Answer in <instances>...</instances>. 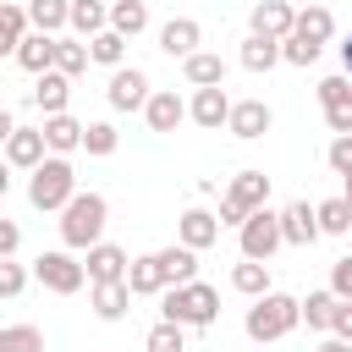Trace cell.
Listing matches in <instances>:
<instances>
[{"mask_svg": "<svg viewBox=\"0 0 352 352\" xmlns=\"http://www.w3.org/2000/svg\"><path fill=\"white\" fill-rule=\"evenodd\" d=\"M104 226H110V198H104V192H77V198L60 209V248L88 253V248L104 242Z\"/></svg>", "mask_w": 352, "mask_h": 352, "instance_id": "6da1fadb", "label": "cell"}, {"mask_svg": "<svg viewBox=\"0 0 352 352\" xmlns=\"http://www.w3.org/2000/svg\"><path fill=\"white\" fill-rule=\"evenodd\" d=\"M160 319L182 324V330H209L220 319V292L209 280H187V286H170L160 297Z\"/></svg>", "mask_w": 352, "mask_h": 352, "instance_id": "7a4b0ae2", "label": "cell"}, {"mask_svg": "<svg viewBox=\"0 0 352 352\" xmlns=\"http://www.w3.org/2000/svg\"><path fill=\"white\" fill-rule=\"evenodd\" d=\"M77 192H82V187H77V170H72L66 154H50V160L28 176V204H33L38 214H60Z\"/></svg>", "mask_w": 352, "mask_h": 352, "instance_id": "3957f363", "label": "cell"}, {"mask_svg": "<svg viewBox=\"0 0 352 352\" xmlns=\"http://www.w3.org/2000/svg\"><path fill=\"white\" fill-rule=\"evenodd\" d=\"M297 324H302V297H286V292L253 297V308H248V319H242L248 341H286Z\"/></svg>", "mask_w": 352, "mask_h": 352, "instance_id": "277c9868", "label": "cell"}, {"mask_svg": "<svg viewBox=\"0 0 352 352\" xmlns=\"http://www.w3.org/2000/svg\"><path fill=\"white\" fill-rule=\"evenodd\" d=\"M258 209H270V176L264 170H236L231 187L220 192V226H248Z\"/></svg>", "mask_w": 352, "mask_h": 352, "instance_id": "5b68a950", "label": "cell"}, {"mask_svg": "<svg viewBox=\"0 0 352 352\" xmlns=\"http://www.w3.org/2000/svg\"><path fill=\"white\" fill-rule=\"evenodd\" d=\"M33 275H38V286L55 292V297H77V292L88 286V264H82L72 248H50V253H38V258H33Z\"/></svg>", "mask_w": 352, "mask_h": 352, "instance_id": "8992f818", "label": "cell"}, {"mask_svg": "<svg viewBox=\"0 0 352 352\" xmlns=\"http://www.w3.org/2000/svg\"><path fill=\"white\" fill-rule=\"evenodd\" d=\"M236 248H242V258H258V264H270L275 258V248H286V231H280V209H258L242 231H236Z\"/></svg>", "mask_w": 352, "mask_h": 352, "instance_id": "52a82bcc", "label": "cell"}, {"mask_svg": "<svg viewBox=\"0 0 352 352\" xmlns=\"http://www.w3.org/2000/svg\"><path fill=\"white\" fill-rule=\"evenodd\" d=\"M104 99H110V110L132 116V110H148V99H154V82H148V72H143V66H121V72H110V88H104Z\"/></svg>", "mask_w": 352, "mask_h": 352, "instance_id": "ba28073f", "label": "cell"}, {"mask_svg": "<svg viewBox=\"0 0 352 352\" xmlns=\"http://www.w3.org/2000/svg\"><path fill=\"white\" fill-rule=\"evenodd\" d=\"M319 110H324V126H330L336 138L352 132V77H346V72H336V77L319 82Z\"/></svg>", "mask_w": 352, "mask_h": 352, "instance_id": "9c48e42d", "label": "cell"}, {"mask_svg": "<svg viewBox=\"0 0 352 352\" xmlns=\"http://www.w3.org/2000/svg\"><path fill=\"white\" fill-rule=\"evenodd\" d=\"M231 110H236V99H231L226 88H192V99H187V116H192V126H204V132L231 126Z\"/></svg>", "mask_w": 352, "mask_h": 352, "instance_id": "30bf717a", "label": "cell"}, {"mask_svg": "<svg viewBox=\"0 0 352 352\" xmlns=\"http://www.w3.org/2000/svg\"><path fill=\"white\" fill-rule=\"evenodd\" d=\"M248 33H264V38H292L297 33V6L292 0H258L253 16H248Z\"/></svg>", "mask_w": 352, "mask_h": 352, "instance_id": "8fae6325", "label": "cell"}, {"mask_svg": "<svg viewBox=\"0 0 352 352\" xmlns=\"http://www.w3.org/2000/svg\"><path fill=\"white\" fill-rule=\"evenodd\" d=\"M44 160H50L44 126H16V132L6 138V165H11V170H28V176H33Z\"/></svg>", "mask_w": 352, "mask_h": 352, "instance_id": "7c38bea8", "label": "cell"}, {"mask_svg": "<svg viewBox=\"0 0 352 352\" xmlns=\"http://www.w3.org/2000/svg\"><path fill=\"white\" fill-rule=\"evenodd\" d=\"M176 242H182V248H192V253L214 248V242H220V214H209L204 204L182 209V214H176Z\"/></svg>", "mask_w": 352, "mask_h": 352, "instance_id": "4fadbf2b", "label": "cell"}, {"mask_svg": "<svg viewBox=\"0 0 352 352\" xmlns=\"http://www.w3.org/2000/svg\"><path fill=\"white\" fill-rule=\"evenodd\" d=\"M280 231H286V248H314L324 231H319V209L308 204V198H297V204H286L280 209Z\"/></svg>", "mask_w": 352, "mask_h": 352, "instance_id": "5bb4252c", "label": "cell"}, {"mask_svg": "<svg viewBox=\"0 0 352 352\" xmlns=\"http://www.w3.org/2000/svg\"><path fill=\"white\" fill-rule=\"evenodd\" d=\"M198 44H204V28H198L192 16H170V22H160V50H165L170 60H192Z\"/></svg>", "mask_w": 352, "mask_h": 352, "instance_id": "9a60e30c", "label": "cell"}, {"mask_svg": "<svg viewBox=\"0 0 352 352\" xmlns=\"http://www.w3.org/2000/svg\"><path fill=\"white\" fill-rule=\"evenodd\" d=\"M143 121H148V132H176V126H182V121H192V116H187V99H182L176 88H154V99H148Z\"/></svg>", "mask_w": 352, "mask_h": 352, "instance_id": "2e32d148", "label": "cell"}, {"mask_svg": "<svg viewBox=\"0 0 352 352\" xmlns=\"http://www.w3.org/2000/svg\"><path fill=\"white\" fill-rule=\"evenodd\" d=\"M275 126V110L264 104V99H236V110H231V138H242V143H253V138H264Z\"/></svg>", "mask_w": 352, "mask_h": 352, "instance_id": "e0dca14e", "label": "cell"}, {"mask_svg": "<svg viewBox=\"0 0 352 352\" xmlns=\"http://www.w3.org/2000/svg\"><path fill=\"white\" fill-rule=\"evenodd\" d=\"M132 286L126 280H99V286H88V308L104 319V324H116V319H126V308H132Z\"/></svg>", "mask_w": 352, "mask_h": 352, "instance_id": "ac0fdd59", "label": "cell"}, {"mask_svg": "<svg viewBox=\"0 0 352 352\" xmlns=\"http://www.w3.org/2000/svg\"><path fill=\"white\" fill-rule=\"evenodd\" d=\"M88 286H99V280H126V270H132V258H126V248H116V242H99V248H88Z\"/></svg>", "mask_w": 352, "mask_h": 352, "instance_id": "d6986e66", "label": "cell"}, {"mask_svg": "<svg viewBox=\"0 0 352 352\" xmlns=\"http://www.w3.org/2000/svg\"><path fill=\"white\" fill-rule=\"evenodd\" d=\"M55 44H60V38H50V33H28L11 60H16L28 77H44V72H55Z\"/></svg>", "mask_w": 352, "mask_h": 352, "instance_id": "ffe728a7", "label": "cell"}, {"mask_svg": "<svg viewBox=\"0 0 352 352\" xmlns=\"http://www.w3.org/2000/svg\"><path fill=\"white\" fill-rule=\"evenodd\" d=\"M126 286H132L138 297H165L170 280H165V270H160V253H138L132 270H126Z\"/></svg>", "mask_w": 352, "mask_h": 352, "instance_id": "44dd1931", "label": "cell"}, {"mask_svg": "<svg viewBox=\"0 0 352 352\" xmlns=\"http://www.w3.org/2000/svg\"><path fill=\"white\" fill-rule=\"evenodd\" d=\"M28 33H33V16H28V0H6V6H0V50H6V55H16Z\"/></svg>", "mask_w": 352, "mask_h": 352, "instance_id": "7402d4cb", "label": "cell"}, {"mask_svg": "<svg viewBox=\"0 0 352 352\" xmlns=\"http://www.w3.org/2000/svg\"><path fill=\"white\" fill-rule=\"evenodd\" d=\"M66 99H72V77H66V72L33 77V104H38L44 116H66Z\"/></svg>", "mask_w": 352, "mask_h": 352, "instance_id": "603a6c76", "label": "cell"}, {"mask_svg": "<svg viewBox=\"0 0 352 352\" xmlns=\"http://www.w3.org/2000/svg\"><path fill=\"white\" fill-rule=\"evenodd\" d=\"M82 132H88V121H77V116H44V143H50V154L82 148Z\"/></svg>", "mask_w": 352, "mask_h": 352, "instance_id": "cb8c5ba5", "label": "cell"}, {"mask_svg": "<svg viewBox=\"0 0 352 352\" xmlns=\"http://www.w3.org/2000/svg\"><path fill=\"white\" fill-rule=\"evenodd\" d=\"M28 16H33V33L60 38L72 28V0H28Z\"/></svg>", "mask_w": 352, "mask_h": 352, "instance_id": "d4e9b609", "label": "cell"}, {"mask_svg": "<svg viewBox=\"0 0 352 352\" xmlns=\"http://www.w3.org/2000/svg\"><path fill=\"white\" fill-rule=\"evenodd\" d=\"M236 60H242L248 72H270V66H280L286 55H280V38H264V33H248V38H242V50H236Z\"/></svg>", "mask_w": 352, "mask_h": 352, "instance_id": "484cf974", "label": "cell"}, {"mask_svg": "<svg viewBox=\"0 0 352 352\" xmlns=\"http://www.w3.org/2000/svg\"><path fill=\"white\" fill-rule=\"evenodd\" d=\"M182 77H187L192 88H226V60H220L214 50H198L192 60H182Z\"/></svg>", "mask_w": 352, "mask_h": 352, "instance_id": "4316f807", "label": "cell"}, {"mask_svg": "<svg viewBox=\"0 0 352 352\" xmlns=\"http://www.w3.org/2000/svg\"><path fill=\"white\" fill-rule=\"evenodd\" d=\"M154 253H160V270H165V280H170V286H187V280H198V253H192V248L170 242V248H154Z\"/></svg>", "mask_w": 352, "mask_h": 352, "instance_id": "83f0119b", "label": "cell"}, {"mask_svg": "<svg viewBox=\"0 0 352 352\" xmlns=\"http://www.w3.org/2000/svg\"><path fill=\"white\" fill-rule=\"evenodd\" d=\"M110 28V6L104 0H72V33L77 38H99Z\"/></svg>", "mask_w": 352, "mask_h": 352, "instance_id": "f1b7e54d", "label": "cell"}, {"mask_svg": "<svg viewBox=\"0 0 352 352\" xmlns=\"http://www.w3.org/2000/svg\"><path fill=\"white\" fill-rule=\"evenodd\" d=\"M297 33L302 38H314V44H330L336 38V16H330V6H297Z\"/></svg>", "mask_w": 352, "mask_h": 352, "instance_id": "f546056e", "label": "cell"}, {"mask_svg": "<svg viewBox=\"0 0 352 352\" xmlns=\"http://www.w3.org/2000/svg\"><path fill=\"white\" fill-rule=\"evenodd\" d=\"M110 28L121 38H138L148 28V0H110Z\"/></svg>", "mask_w": 352, "mask_h": 352, "instance_id": "4dcf8cb0", "label": "cell"}, {"mask_svg": "<svg viewBox=\"0 0 352 352\" xmlns=\"http://www.w3.org/2000/svg\"><path fill=\"white\" fill-rule=\"evenodd\" d=\"M126 44H132V38H121L116 28H104L99 38H88V55H94V66H110V72H121V66H126Z\"/></svg>", "mask_w": 352, "mask_h": 352, "instance_id": "1f68e13d", "label": "cell"}, {"mask_svg": "<svg viewBox=\"0 0 352 352\" xmlns=\"http://www.w3.org/2000/svg\"><path fill=\"white\" fill-rule=\"evenodd\" d=\"M88 66H94V55H88V38H77V33H72V38H60V44H55V72H66V77L77 82Z\"/></svg>", "mask_w": 352, "mask_h": 352, "instance_id": "d6a6232c", "label": "cell"}, {"mask_svg": "<svg viewBox=\"0 0 352 352\" xmlns=\"http://www.w3.org/2000/svg\"><path fill=\"white\" fill-rule=\"evenodd\" d=\"M231 286L242 292V297H270L275 286H270V264H258V258H242L236 270H231Z\"/></svg>", "mask_w": 352, "mask_h": 352, "instance_id": "836d02e7", "label": "cell"}, {"mask_svg": "<svg viewBox=\"0 0 352 352\" xmlns=\"http://www.w3.org/2000/svg\"><path fill=\"white\" fill-rule=\"evenodd\" d=\"M336 308H341V297H336L330 286H324V292H308V297H302V324H308V330H330V324H336Z\"/></svg>", "mask_w": 352, "mask_h": 352, "instance_id": "e575fe53", "label": "cell"}, {"mask_svg": "<svg viewBox=\"0 0 352 352\" xmlns=\"http://www.w3.org/2000/svg\"><path fill=\"white\" fill-rule=\"evenodd\" d=\"M121 148V132H116V121H88V132H82V154H94V160H110Z\"/></svg>", "mask_w": 352, "mask_h": 352, "instance_id": "d590c367", "label": "cell"}, {"mask_svg": "<svg viewBox=\"0 0 352 352\" xmlns=\"http://www.w3.org/2000/svg\"><path fill=\"white\" fill-rule=\"evenodd\" d=\"M0 352H44V330L38 324H0Z\"/></svg>", "mask_w": 352, "mask_h": 352, "instance_id": "8d00e7d4", "label": "cell"}, {"mask_svg": "<svg viewBox=\"0 0 352 352\" xmlns=\"http://www.w3.org/2000/svg\"><path fill=\"white\" fill-rule=\"evenodd\" d=\"M319 209V231L324 236H346L352 231V204L346 198H324V204H314Z\"/></svg>", "mask_w": 352, "mask_h": 352, "instance_id": "74e56055", "label": "cell"}, {"mask_svg": "<svg viewBox=\"0 0 352 352\" xmlns=\"http://www.w3.org/2000/svg\"><path fill=\"white\" fill-rule=\"evenodd\" d=\"M143 352H187V330L170 324V319H160V324L143 336Z\"/></svg>", "mask_w": 352, "mask_h": 352, "instance_id": "f35d334b", "label": "cell"}, {"mask_svg": "<svg viewBox=\"0 0 352 352\" xmlns=\"http://www.w3.org/2000/svg\"><path fill=\"white\" fill-rule=\"evenodd\" d=\"M280 55H286V66H314V60L324 55V44H314V38H302V33H292V38L280 44Z\"/></svg>", "mask_w": 352, "mask_h": 352, "instance_id": "ab89813d", "label": "cell"}, {"mask_svg": "<svg viewBox=\"0 0 352 352\" xmlns=\"http://www.w3.org/2000/svg\"><path fill=\"white\" fill-rule=\"evenodd\" d=\"M22 286H28V270H22L16 258H0V297H6V302H16V297H22Z\"/></svg>", "mask_w": 352, "mask_h": 352, "instance_id": "60d3db41", "label": "cell"}, {"mask_svg": "<svg viewBox=\"0 0 352 352\" xmlns=\"http://www.w3.org/2000/svg\"><path fill=\"white\" fill-rule=\"evenodd\" d=\"M324 160H330V170H336V176L346 182V176H352V132H346V138H330Z\"/></svg>", "mask_w": 352, "mask_h": 352, "instance_id": "b9f144b4", "label": "cell"}, {"mask_svg": "<svg viewBox=\"0 0 352 352\" xmlns=\"http://www.w3.org/2000/svg\"><path fill=\"white\" fill-rule=\"evenodd\" d=\"M330 292H336V297H341V302H352V253H346V258H336V264H330Z\"/></svg>", "mask_w": 352, "mask_h": 352, "instance_id": "7bdbcfd3", "label": "cell"}, {"mask_svg": "<svg viewBox=\"0 0 352 352\" xmlns=\"http://www.w3.org/2000/svg\"><path fill=\"white\" fill-rule=\"evenodd\" d=\"M16 248H22V226L0 220V258H16Z\"/></svg>", "mask_w": 352, "mask_h": 352, "instance_id": "ee69618b", "label": "cell"}, {"mask_svg": "<svg viewBox=\"0 0 352 352\" xmlns=\"http://www.w3.org/2000/svg\"><path fill=\"white\" fill-rule=\"evenodd\" d=\"M330 336L352 341V302H341V308H336V324H330Z\"/></svg>", "mask_w": 352, "mask_h": 352, "instance_id": "f6af8a7d", "label": "cell"}, {"mask_svg": "<svg viewBox=\"0 0 352 352\" xmlns=\"http://www.w3.org/2000/svg\"><path fill=\"white\" fill-rule=\"evenodd\" d=\"M314 352H352V341H341V336H330V341H319Z\"/></svg>", "mask_w": 352, "mask_h": 352, "instance_id": "bcb514c9", "label": "cell"}, {"mask_svg": "<svg viewBox=\"0 0 352 352\" xmlns=\"http://www.w3.org/2000/svg\"><path fill=\"white\" fill-rule=\"evenodd\" d=\"M341 72H346V77H352V38H346V44H341Z\"/></svg>", "mask_w": 352, "mask_h": 352, "instance_id": "7dc6e473", "label": "cell"}, {"mask_svg": "<svg viewBox=\"0 0 352 352\" xmlns=\"http://www.w3.org/2000/svg\"><path fill=\"white\" fill-rule=\"evenodd\" d=\"M341 198H346V204H352V176H346V187H341Z\"/></svg>", "mask_w": 352, "mask_h": 352, "instance_id": "c3c4849f", "label": "cell"}, {"mask_svg": "<svg viewBox=\"0 0 352 352\" xmlns=\"http://www.w3.org/2000/svg\"><path fill=\"white\" fill-rule=\"evenodd\" d=\"M308 6H314V0H308Z\"/></svg>", "mask_w": 352, "mask_h": 352, "instance_id": "681fc988", "label": "cell"}]
</instances>
